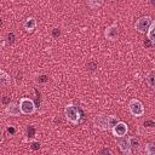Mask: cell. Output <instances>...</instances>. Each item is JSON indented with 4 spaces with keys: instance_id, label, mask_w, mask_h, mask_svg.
<instances>
[{
    "instance_id": "obj_6",
    "label": "cell",
    "mask_w": 155,
    "mask_h": 155,
    "mask_svg": "<svg viewBox=\"0 0 155 155\" xmlns=\"http://www.w3.org/2000/svg\"><path fill=\"white\" fill-rule=\"evenodd\" d=\"M104 36H105V39H108V40H110V41L116 40L117 36H119L117 24H116V23H113L111 25L107 27V29H105V31H104Z\"/></svg>"
},
{
    "instance_id": "obj_5",
    "label": "cell",
    "mask_w": 155,
    "mask_h": 155,
    "mask_svg": "<svg viewBox=\"0 0 155 155\" xmlns=\"http://www.w3.org/2000/svg\"><path fill=\"white\" fill-rule=\"evenodd\" d=\"M117 145H119L120 150L124 154H131L132 153V147H131V143H130V137H126V136L119 137Z\"/></svg>"
},
{
    "instance_id": "obj_23",
    "label": "cell",
    "mask_w": 155,
    "mask_h": 155,
    "mask_svg": "<svg viewBox=\"0 0 155 155\" xmlns=\"http://www.w3.org/2000/svg\"><path fill=\"white\" fill-rule=\"evenodd\" d=\"M30 148H31L33 150H38V149L40 148V143H39V142H31Z\"/></svg>"
},
{
    "instance_id": "obj_1",
    "label": "cell",
    "mask_w": 155,
    "mask_h": 155,
    "mask_svg": "<svg viewBox=\"0 0 155 155\" xmlns=\"http://www.w3.org/2000/svg\"><path fill=\"white\" fill-rule=\"evenodd\" d=\"M64 115L67 120L73 125H78L80 121V111L74 104H68L64 108Z\"/></svg>"
},
{
    "instance_id": "obj_18",
    "label": "cell",
    "mask_w": 155,
    "mask_h": 155,
    "mask_svg": "<svg viewBox=\"0 0 155 155\" xmlns=\"http://www.w3.org/2000/svg\"><path fill=\"white\" fill-rule=\"evenodd\" d=\"M130 143H131V147H132V149H139V139L137 138V137H134V136H131L130 137Z\"/></svg>"
},
{
    "instance_id": "obj_2",
    "label": "cell",
    "mask_w": 155,
    "mask_h": 155,
    "mask_svg": "<svg viewBox=\"0 0 155 155\" xmlns=\"http://www.w3.org/2000/svg\"><path fill=\"white\" fill-rule=\"evenodd\" d=\"M128 109L134 117H140L144 115V105L138 99H131L128 103Z\"/></svg>"
},
{
    "instance_id": "obj_7",
    "label": "cell",
    "mask_w": 155,
    "mask_h": 155,
    "mask_svg": "<svg viewBox=\"0 0 155 155\" xmlns=\"http://www.w3.org/2000/svg\"><path fill=\"white\" fill-rule=\"evenodd\" d=\"M127 131H128V127H127V125L124 122V121H119L113 128H111V132H113V134L115 136V137H122V136H126V133H127Z\"/></svg>"
},
{
    "instance_id": "obj_13",
    "label": "cell",
    "mask_w": 155,
    "mask_h": 155,
    "mask_svg": "<svg viewBox=\"0 0 155 155\" xmlns=\"http://www.w3.org/2000/svg\"><path fill=\"white\" fill-rule=\"evenodd\" d=\"M0 82H1L2 86L7 85V84L10 82V75H8L5 70H1V71H0Z\"/></svg>"
},
{
    "instance_id": "obj_27",
    "label": "cell",
    "mask_w": 155,
    "mask_h": 155,
    "mask_svg": "<svg viewBox=\"0 0 155 155\" xmlns=\"http://www.w3.org/2000/svg\"><path fill=\"white\" fill-rule=\"evenodd\" d=\"M101 153H102V154H111V151H110L109 149H102Z\"/></svg>"
},
{
    "instance_id": "obj_25",
    "label": "cell",
    "mask_w": 155,
    "mask_h": 155,
    "mask_svg": "<svg viewBox=\"0 0 155 155\" xmlns=\"http://www.w3.org/2000/svg\"><path fill=\"white\" fill-rule=\"evenodd\" d=\"M96 68H97V64H96V63H93V62L87 64V69H88V70H94Z\"/></svg>"
},
{
    "instance_id": "obj_19",
    "label": "cell",
    "mask_w": 155,
    "mask_h": 155,
    "mask_svg": "<svg viewBox=\"0 0 155 155\" xmlns=\"http://www.w3.org/2000/svg\"><path fill=\"white\" fill-rule=\"evenodd\" d=\"M34 134H35V128L33 126H28V128H27V136L28 137H34Z\"/></svg>"
},
{
    "instance_id": "obj_9",
    "label": "cell",
    "mask_w": 155,
    "mask_h": 155,
    "mask_svg": "<svg viewBox=\"0 0 155 155\" xmlns=\"http://www.w3.org/2000/svg\"><path fill=\"white\" fill-rule=\"evenodd\" d=\"M94 125L101 130H109L108 127V116L105 115H96L93 119Z\"/></svg>"
},
{
    "instance_id": "obj_22",
    "label": "cell",
    "mask_w": 155,
    "mask_h": 155,
    "mask_svg": "<svg viewBox=\"0 0 155 155\" xmlns=\"http://www.w3.org/2000/svg\"><path fill=\"white\" fill-rule=\"evenodd\" d=\"M61 35V30L58 29V28H54L53 30H52V36L53 38H58Z\"/></svg>"
},
{
    "instance_id": "obj_17",
    "label": "cell",
    "mask_w": 155,
    "mask_h": 155,
    "mask_svg": "<svg viewBox=\"0 0 155 155\" xmlns=\"http://www.w3.org/2000/svg\"><path fill=\"white\" fill-rule=\"evenodd\" d=\"M117 122H119L117 116H114V115H109L108 116V127H109V130H111Z\"/></svg>"
},
{
    "instance_id": "obj_8",
    "label": "cell",
    "mask_w": 155,
    "mask_h": 155,
    "mask_svg": "<svg viewBox=\"0 0 155 155\" xmlns=\"http://www.w3.org/2000/svg\"><path fill=\"white\" fill-rule=\"evenodd\" d=\"M6 114H8L10 116H18L22 110H21V107H19V103H15V102H11L6 105V109H5Z\"/></svg>"
},
{
    "instance_id": "obj_3",
    "label": "cell",
    "mask_w": 155,
    "mask_h": 155,
    "mask_svg": "<svg viewBox=\"0 0 155 155\" xmlns=\"http://www.w3.org/2000/svg\"><path fill=\"white\" fill-rule=\"evenodd\" d=\"M151 22H153L151 17H149V16H142V17H139V18L136 21L134 28H136V30L139 31V33H147L148 29H149L150 25H151Z\"/></svg>"
},
{
    "instance_id": "obj_21",
    "label": "cell",
    "mask_w": 155,
    "mask_h": 155,
    "mask_svg": "<svg viewBox=\"0 0 155 155\" xmlns=\"http://www.w3.org/2000/svg\"><path fill=\"white\" fill-rule=\"evenodd\" d=\"M15 41V34L12 33V31H10L8 34H7V42L8 44H12Z\"/></svg>"
},
{
    "instance_id": "obj_20",
    "label": "cell",
    "mask_w": 155,
    "mask_h": 155,
    "mask_svg": "<svg viewBox=\"0 0 155 155\" xmlns=\"http://www.w3.org/2000/svg\"><path fill=\"white\" fill-rule=\"evenodd\" d=\"M6 131H7V133H8L10 136H12V134L16 133V128H15L13 126H11V125H8V126L6 127Z\"/></svg>"
},
{
    "instance_id": "obj_15",
    "label": "cell",
    "mask_w": 155,
    "mask_h": 155,
    "mask_svg": "<svg viewBox=\"0 0 155 155\" xmlns=\"http://www.w3.org/2000/svg\"><path fill=\"white\" fill-rule=\"evenodd\" d=\"M103 2H104V0H87V4L90 6V8H92V10L101 7L103 5Z\"/></svg>"
},
{
    "instance_id": "obj_12",
    "label": "cell",
    "mask_w": 155,
    "mask_h": 155,
    "mask_svg": "<svg viewBox=\"0 0 155 155\" xmlns=\"http://www.w3.org/2000/svg\"><path fill=\"white\" fill-rule=\"evenodd\" d=\"M142 126L145 131H155V121L154 120H145Z\"/></svg>"
},
{
    "instance_id": "obj_24",
    "label": "cell",
    "mask_w": 155,
    "mask_h": 155,
    "mask_svg": "<svg viewBox=\"0 0 155 155\" xmlns=\"http://www.w3.org/2000/svg\"><path fill=\"white\" fill-rule=\"evenodd\" d=\"M38 81H39V82H46V81H48V78H47L46 75H40V76L38 78Z\"/></svg>"
},
{
    "instance_id": "obj_4",
    "label": "cell",
    "mask_w": 155,
    "mask_h": 155,
    "mask_svg": "<svg viewBox=\"0 0 155 155\" xmlns=\"http://www.w3.org/2000/svg\"><path fill=\"white\" fill-rule=\"evenodd\" d=\"M19 107L22 110V114L24 115H31L35 113V104L33 102V99L28 98V97H23L19 101Z\"/></svg>"
},
{
    "instance_id": "obj_14",
    "label": "cell",
    "mask_w": 155,
    "mask_h": 155,
    "mask_svg": "<svg viewBox=\"0 0 155 155\" xmlns=\"http://www.w3.org/2000/svg\"><path fill=\"white\" fill-rule=\"evenodd\" d=\"M147 82L148 85L151 87V88H155V71H150L148 75H147Z\"/></svg>"
},
{
    "instance_id": "obj_28",
    "label": "cell",
    "mask_w": 155,
    "mask_h": 155,
    "mask_svg": "<svg viewBox=\"0 0 155 155\" xmlns=\"http://www.w3.org/2000/svg\"><path fill=\"white\" fill-rule=\"evenodd\" d=\"M150 4H151V6H155V0H150Z\"/></svg>"
},
{
    "instance_id": "obj_10",
    "label": "cell",
    "mask_w": 155,
    "mask_h": 155,
    "mask_svg": "<svg viewBox=\"0 0 155 155\" xmlns=\"http://www.w3.org/2000/svg\"><path fill=\"white\" fill-rule=\"evenodd\" d=\"M23 28L25 29V31H33L35 28H36V19L34 17H29L24 21L23 23Z\"/></svg>"
},
{
    "instance_id": "obj_16",
    "label": "cell",
    "mask_w": 155,
    "mask_h": 155,
    "mask_svg": "<svg viewBox=\"0 0 155 155\" xmlns=\"http://www.w3.org/2000/svg\"><path fill=\"white\" fill-rule=\"evenodd\" d=\"M144 151L148 155H155V143H147L144 147Z\"/></svg>"
},
{
    "instance_id": "obj_26",
    "label": "cell",
    "mask_w": 155,
    "mask_h": 155,
    "mask_svg": "<svg viewBox=\"0 0 155 155\" xmlns=\"http://www.w3.org/2000/svg\"><path fill=\"white\" fill-rule=\"evenodd\" d=\"M8 103H11V102H10V98H8L7 96H4V98H2V104L7 105Z\"/></svg>"
},
{
    "instance_id": "obj_11",
    "label": "cell",
    "mask_w": 155,
    "mask_h": 155,
    "mask_svg": "<svg viewBox=\"0 0 155 155\" xmlns=\"http://www.w3.org/2000/svg\"><path fill=\"white\" fill-rule=\"evenodd\" d=\"M147 34H148V40L151 42V45L155 46V19H153L151 25H150V28L148 29Z\"/></svg>"
}]
</instances>
